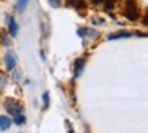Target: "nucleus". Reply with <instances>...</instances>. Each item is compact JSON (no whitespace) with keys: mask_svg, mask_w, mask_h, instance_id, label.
<instances>
[{"mask_svg":"<svg viewBox=\"0 0 148 133\" xmlns=\"http://www.w3.org/2000/svg\"><path fill=\"white\" fill-rule=\"evenodd\" d=\"M124 16L129 21H137L140 18V10H138V2L137 0H126V10Z\"/></svg>","mask_w":148,"mask_h":133,"instance_id":"nucleus-1","label":"nucleus"},{"mask_svg":"<svg viewBox=\"0 0 148 133\" xmlns=\"http://www.w3.org/2000/svg\"><path fill=\"white\" fill-rule=\"evenodd\" d=\"M5 109H7L8 113L13 114V117H18V116H21V114H23V105L10 98V100L5 101Z\"/></svg>","mask_w":148,"mask_h":133,"instance_id":"nucleus-2","label":"nucleus"},{"mask_svg":"<svg viewBox=\"0 0 148 133\" xmlns=\"http://www.w3.org/2000/svg\"><path fill=\"white\" fill-rule=\"evenodd\" d=\"M16 54L11 52V51H8L7 54H5V65H7L8 70H13L14 66H16Z\"/></svg>","mask_w":148,"mask_h":133,"instance_id":"nucleus-3","label":"nucleus"},{"mask_svg":"<svg viewBox=\"0 0 148 133\" xmlns=\"http://www.w3.org/2000/svg\"><path fill=\"white\" fill-rule=\"evenodd\" d=\"M11 127V119L8 116H0V132H5Z\"/></svg>","mask_w":148,"mask_h":133,"instance_id":"nucleus-4","label":"nucleus"},{"mask_svg":"<svg viewBox=\"0 0 148 133\" xmlns=\"http://www.w3.org/2000/svg\"><path fill=\"white\" fill-rule=\"evenodd\" d=\"M84 63H86L84 59H77V62H75V76L81 75V71H83V68H84Z\"/></svg>","mask_w":148,"mask_h":133,"instance_id":"nucleus-5","label":"nucleus"},{"mask_svg":"<svg viewBox=\"0 0 148 133\" xmlns=\"http://www.w3.org/2000/svg\"><path fill=\"white\" fill-rule=\"evenodd\" d=\"M8 29H10V35H11V37H16V33H18V24H16V21H14L13 18L8 19Z\"/></svg>","mask_w":148,"mask_h":133,"instance_id":"nucleus-6","label":"nucleus"},{"mask_svg":"<svg viewBox=\"0 0 148 133\" xmlns=\"http://www.w3.org/2000/svg\"><path fill=\"white\" fill-rule=\"evenodd\" d=\"M131 33L129 32H116V33L108 35V40H118V38H129Z\"/></svg>","mask_w":148,"mask_h":133,"instance_id":"nucleus-7","label":"nucleus"},{"mask_svg":"<svg viewBox=\"0 0 148 133\" xmlns=\"http://www.w3.org/2000/svg\"><path fill=\"white\" fill-rule=\"evenodd\" d=\"M27 3H29V0H18V2H16V10L19 13H23L24 8L27 6Z\"/></svg>","mask_w":148,"mask_h":133,"instance_id":"nucleus-8","label":"nucleus"},{"mask_svg":"<svg viewBox=\"0 0 148 133\" xmlns=\"http://www.w3.org/2000/svg\"><path fill=\"white\" fill-rule=\"evenodd\" d=\"M5 86H7V76L0 71V90H3Z\"/></svg>","mask_w":148,"mask_h":133,"instance_id":"nucleus-9","label":"nucleus"},{"mask_svg":"<svg viewBox=\"0 0 148 133\" xmlns=\"http://www.w3.org/2000/svg\"><path fill=\"white\" fill-rule=\"evenodd\" d=\"M48 105H49V94L48 92H45V94H43V108H48Z\"/></svg>","mask_w":148,"mask_h":133,"instance_id":"nucleus-10","label":"nucleus"},{"mask_svg":"<svg viewBox=\"0 0 148 133\" xmlns=\"http://www.w3.org/2000/svg\"><path fill=\"white\" fill-rule=\"evenodd\" d=\"M14 122H16L18 125H23V124L26 122V117H24V114H21V116L14 117Z\"/></svg>","mask_w":148,"mask_h":133,"instance_id":"nucleus-11","label":"nucleus"},{"mask_svg":"<svg viewBox=\"0 0 148 133\" xmlns=\"http://www.w3.org/2000/svg\"><path fill=\"white\" fill-rule=\"evenodd\" d=\"M49 3H51L53 8H59L61 6V0H49Z\"/></svg>","mask_w":148,"mask_h":133,"instance_id":"nucleus-12","label":"nucleus"},{"mask_svg":"<svg viewBox=\"0 0 148 133\" xmlns=\"http://www.w3.org/2000/svg\"><path fill=\"white\" fill-rule=\"evenodd\" d=\"M19 76H21V73H19V71H14V76H13V79H14V81H18V79H19Z\"/></svg>","mask_w":148,"mask_h":133,"instance_id":"nucleus-13","label":"nucleus"},{"mask_svg":"<svg viewBox=\"0 0 148 133\" xmlns=\"http://www.w3.org/2000/svg\"><path fill=\"white\" fill-rule=\"evenodd\" d=\"M94 24H103V19H94Z\"/></svg>","mask_w":148,"mask_h":133,"instance_id":"nucleus-14","label":"nucleus"},{"mask_svg":"<svg viewBox=\"0 0 148 133\" xmlns=\"http://www.w3.org/2000/svg\"><path fill=\"white\" fill-rule=\"evenodd\" d=\"M77 2H78V0H67L69 5H77Z\"/></svg>","mask_w":148,"mask_h":133,"instance_id":"nucleus-15","label":"nucleus"},{"mask_svg":"<svg viewBox=\"0 0 148 133\" xmlns=\"http://www.w3.org/2000/svg\"><path fill=\"white\" fill-rule=\"evenodd\" d=\"M100 2H103V0H92V3H100Z\"/></svg>","mask_w":148,"mask_h":133,"instance_id":"nucleus-16","label":"nucleus"}]
</instances>
